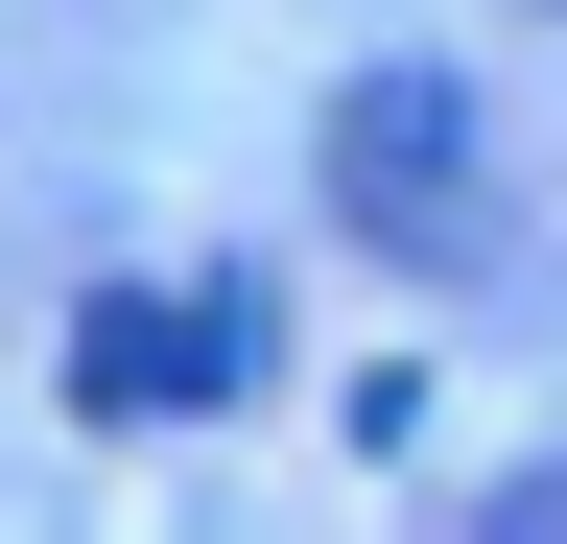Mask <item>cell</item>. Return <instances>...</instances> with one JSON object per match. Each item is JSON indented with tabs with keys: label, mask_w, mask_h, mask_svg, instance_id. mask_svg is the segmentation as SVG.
Returning a JSON list of instances; mask_svg holds the SVG:
<instances>
[{
	"label": "cell",
	"mask_w": 567,
	"mask_h": 544,
	"mask_svg": "<svg viewBox=\"0 0 567 544\" xmlns=\"http://www.w3.org/2000/svg\"><path fill=\"white\" fill-rule=\"evenodd\" d=\"M260 356H284V308H260V285H95V308H71V402H95V427L260 402Z\"/></svg>",
	"instance_id": "7a4b0ae2"
},
{
	"label": "cell",
	"mask_w": 567,
	"mask_h": 544,
	"mask_svg": "<svg viewBox=\"0 0 567 544\" xmlns=\"http://www.w3.org/2000/svg\"><path fill=\"white\" fill-rule=\"evenodd\" d=\"M473 544H567V450H520V473H496V497H473Z\"/></svg>",
	"instance_id": "3957f363"
},
{
	"label": "cell",
	"mask_w": 567,
	"mask_h": 544,
	"mask_svg": "<svg viewBox=\"0 0 567 544\" xmlns=\"http://www.w3.org/2000/svg\"><path fill=\"white\" fill-rule=\"evenodd\" d=\"M331 214L379 237V260H425V285H450V260L496 237V166H473V95H450V72H354V95H331Z\"/></svg>",
	"instance_id": "6da1fadb"
}]
</instances>
